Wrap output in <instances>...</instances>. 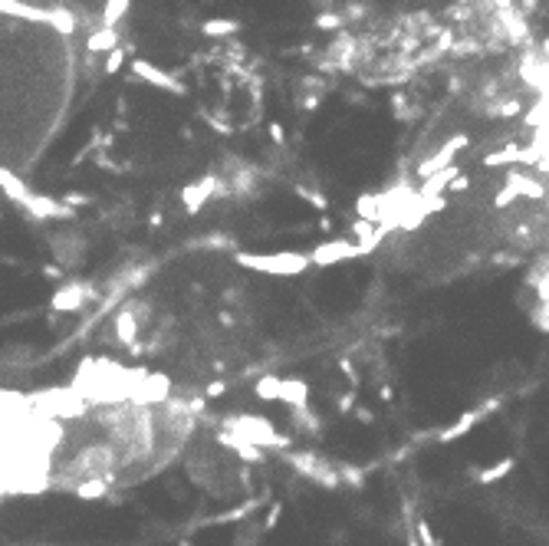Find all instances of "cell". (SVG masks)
I'll return each instance as SVG.
<instances>
[{"label": "cell", "mask_w": 549, "mask_h": 546, "mask_svg": "<svg viewBox=\"0 0 549 546\" xmlns=\"http://www.w3.org/2000/svg\"><path fill=\"white\" fill-rule=\"evenodd\" d=\"M191 408L148 375L86 372L43 395L0 398V493H106L165 467Z\"/></svg>", "instance_id": "6da1fadb"}, {"label": "cell", "mask_w": 549, "mask_h": 546, "mask_svg": "<svg viewBox=\"0 0 549 546\" xmlns=\"http://www.w3.org/2000/svg\"><path fill=\"white\" fill-rule=\"evenodd\" d=\"M139 76H145V79H151V83H158V86H165V89H174V93H184L178 83H174L172 76H165V73H158L151 63H141V60H135V66H132Z\"/></svg>", "instance_id": "7a4b0ae2"}, {"label": "cell", "mask_w": 549, "mask_h": 546, "mask_svg": "<svg viewBox=\"0 0 549 546\" xmlns=\"http://www.w3.org/2000/svg\"><path fill=\"white\" fill-rule=\"evenodd\" d=\"M125 7H129V0H109L106 11H102V30H116V23L122 20Z\"/></svg>", "instance_id": "3957f363"}, {"label": "cell", "mask_w": 549, "mask_h": 546, "mask_svg": "<svg viewBox=\"0 0 549 546\" xmlns=\"http://www.w3.org/2000/svg\"><path fill=\"white\" fill-rule=\"evenodd\" d=\"M116 43H119L116 30H99L89 36V50H116Z\"/></svg>", "instance_id": "277c9868"}, {"label": "cell", "mask_w": 549, "mask_h": 546, "mask_svg": "<svg viewBox=\"0 0 549 546\" xmlns=\"http://www.w3.org/2000/svg\"><path fill=\"white\" fill-rule=\"evenodd\" d=\"M234 30H240V23L237 20H207L204 23V33H234Z\"/></svg>", "instance_id": "5b68a950"}, {"label": "cell", "mask_w": 549, "mask_h": 546, "mask_svg": "<svg viewBox=\"0 0 549 546\" xmlns=\"http://www.w3.org/2000/svg\"><path fill=\"white\" fill-rule=\"evenodd\" d=\"M316 27H323V30H335V27H342V17H335V13H323Z\"/></svg>", "instance_id": "8992f818"}, {"label": "cell", "mask_w": 549, "mask_h": 546, "mask_svg": "<svg viewBox=\"0 0 549 546\" xmlns=\"http://www.w3.org/2000/svg\"><path fill=\"white\" fill-rule=\"evenodd\" d=\"M122 56H125V50H122V46H116V50L109 53V63H106V69H109V73H116V69H119V66H122Z\"/></svg>", "instance_id": "52a82bcc"}]
</instances>
